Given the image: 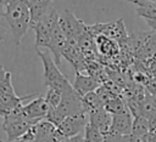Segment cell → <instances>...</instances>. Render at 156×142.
Returning <instances> with one entry per match:
<instances>
[{"instance_id":"cell-26","label":"cell","mask_w":156,"mask_h":142,"mask_svg":"<svg viewBox=\"0 0 156 142\" xmlns=\"http://www.w3.org/2000/svg\"><path fill=\"white\" fill-rule=\"evenodd\" d=\"M152 100H154V102H155V104H156V96H152Z\"/></svg>"},{"instance_id":"cell-1","label":"cell","mask_w":156,"mask_h":142,"mask_svg":"<svg viewBox=\"0 0 156 142\" xmlns=\"http://www.w3.org/2000/svg\"><path fill=\"white\" fill-rule=\"evenodd\" d=\"M1 16L5 18L15 42L18 45L28 29L32 28V17L28 4L24 0H11L4 8Z\"/></svg>"},{"instance_id":"cell-6","label":"cell","mask_w":156,"mask_h":142,"mask_svg":"<svg viewBox=\"0 0 156 142\" xmlns=\"http://www.w3.org/2000/svg\"><path fill=\"white\" fill-rule=\"evenodd\" d=\"M58 23L63 32L66 33L68 38V42L78 44L79 38L84 34V32L88 29V25L84 24L80 19H78L71 11L65 10L62 15H60Z\"/></svg>"},{"instance_id":"cell-21","label":"cell","mask_w":156,"mask_h":142,"mask_svg":"<svg viewBox=\"0 0 156 142\" xmlns=\"http://www.w3.org/2000/svg\"><path fill=\"white\" fill-rule=\"evenodd\" d=\"M121 142H143V141L135 137L133 134H129V135H123L121 137Z\"/></svg>"},{"instance_id":"cell-20","label":"cell","mask_w":156,"mask_h":142,"mask_svg":"<svg viewBox=\"0 0 156 142\" xmlns=\"http://www.w3.org/2000/svg\"><path fill=\"white\" fill-rule=\"evenodd\" d=\"M145 86H146V91H147L151 96H156V79L149 80Z\"/></svg>"},{"instance_id":"cell-8","label":"cell","mask_w":156,"mask_h":142,"mask_svg":"<svg viewBox=\"0 0 156 142\" xmlns=\"http://www.w3.org/2000/svg\"><path fill=\"white\" fill-rule=\"evenodd\" d=\"M88 28L91 32V34H104L116 41H122L127 39V30L122 18L110 23H98Z\"/></svg>"},{"instance_id":"cell-13","label":"cell","mask_w":156,"mask_h":142,"mask_svg":"<svg viewBox=\"0 0 156 142\" xmlns=\"http://www.w3.org/2000/svg\"><path fill=\"white\" fill-rule=\"evenodd\" d=\"M150 131V120L144 115H136L133 119V129L132 134L141 140L143 142H146L147 135Z\"/></svg>"},{"instance_id":"cell-22","label":"cell","mask_w":156,"mask_h":142,"mask_svg":"<svg viewBox=\"0 0 156 142\" xmlns=\"http://www.w3.org/2000/svg\"><path fill=\"white\" fill-rule=\"evenodd\" d=\"M63 142H85V138L82 134H79V135H76L72 137H67Z\"/></svg>"},{"instance_id":"cell-7","label":"cell","mask_w":156,"mask_h":142,"mask_svg":"<svg viewBox=\"0 0 156 142\" xmlns=\"http://www.w3.org/2000/svg\"><path fill=\"white\" fill-rule=\"evenodd\" d=\"M88 123H89V113L82 112V113L65 118V120L57 126V129L66 137H72L82 134L85 130V126L88 125Z\"/></svg>"},{"instance_id":"cell-4","label":"cell","mask_w":156,"mask_h":142,"mask_svg":"<svg viewBox=\"0 0 156 142\" xmlns=\"http://www.w3.org/2000/svg\"><path fill=\"white\" fill-rule=\"evenodd\" d=\"M1 118H2L1 127L6 132L9 141L21 138L30 129L32 125L40 121V120H34L26 117L22 112V108L9 112V113H4L1 114Z\"/></svg>"},{"instance_id":"cell-18","label":"cell","mask_w":156,"mask_h":142,"mask_svg":"<svg viewBox=\"0 0 156 142\" xmlns=\"http://www.w3.org/2000/svg\"><path fill=\"white\" fill-rule=\"evenodd\" d=\"M45 98H46L50 108H57L62 100V91L54 89V87H49L48 92L45 95Z\"/></svg>"},{"instance_id":"cell-12","label":"cell","mask_w":156,"mask_h":142,"mask_svg":"<svg viewBox=\"0 0 156 142\" xmlns=\"http://www.w3.org/2000/svg\"><path fill=\"white\" fill-rule=\"evenodd\" d=\"M73 86L82 96H84L88 92L95 91L100 86V83L90 74H83L82 72H77Z\"/></svg>"},{"instance_id":"cell-9","label":"cell","mask_w":156,"mask_h":142,"mask_svg":"<svg viewBox=\"0 0 156 142\" xmlns=\"http://www.w3.org/2000/svg\"><path fill=\"white\" fill-rule=\"evenodd\" d=\"M49 109H50V106H49L46 98L43 96H39V97L32 100L29 103H27L22 107L23 114L34 120L46 119Z\"/></svg>"},{"instance_id":"cell-2","label":"cell","mask_w":156,"mask_h":142,"mask_svg":"<svg viewBox=\"0 0 156 142\" xmlns=\"http://www.w3.org/2000/svg\"><path fill=\"white\" fill-rule=\"evenodd\" d=\"M35 95L18 96L15 92V89L11 83V72L1 68V79H0V114L9 113L12 110L21 109L24 104L23 102L34 97Z\"/></svg>"},{"instance_id":"cell-3","label":"cell","mask_w":156,"mask_h":142,"mask_svg":"<svg viewBox=\"0 0 156 142\" xmlns=\"http://www.w3.org/2000/svg\"><path fill=\"white\" fill-rule=\"evenodd\" d=\"M37 53L43 62L44 81L48 87H54L62 92L73 87V85H71V83L68 81L67 76L65 74H62V72L58 69V64L56 63L55 58L51 57V55L49 52H44V51L37 49Z\"/></svg>"},{"instance_id":"cell-5","label":"cell","mask_w":156,"mask_h":142,"mask_svg":"<svg viewBox=\"0 0 156 142\" xmlns=\"http://www.w3.org/2000/svg\"><path fill=\"white\" fill-rule=\"evenodd\" d=\"M58 19H60V15L52 7L40 21H38L32 27V29L35 33V47L37 49L45 47L49 50L51 41H52L54 30L56 25L58 24Z\"/></svg>"},{"instance_id":"cell-24","label":"cell","mask_w":156,"mask_h":142,"mask_svg":"<svg viewBox=\"0 0 156 142\" xmlns=\"http://www.w3.org/2000/svg\"><path fill=\"white\" fill-rule=\"evenodd\" d=\"M10 1H11V0H0V2H1V8H4Z\"/></svg>"},{"instance_id":"cell-17","label":"cell","mask_w":156,"mask_h":142,"mask_svg":"<svg viewBox=\"0 0 156 142\" xmlns=\"http://www.w3.org/2000/svg\"><path fill=\"white\" fill-rule=\"evenodd\" d=\"M84 138H85V142H104L105 134H102L91 123H88L84 130Z\"/></svg>"},{"instance_id":"cell-16","label":"cell","mask_w":156,"mask_h":142,"mask_svg":"<svg viewBox=\"0 0 156 142\" xmlns=\"http://www.w3.org/2000/svg\"><path fill=\"white\" fill-rule=\"evenodd\" d=\"M83 102H84L85 109L88 112H90L93 109H96V108H100V107H104V102L100 98V96L98 95L96 90L95 91H91V92H88L87 95H84L83 96Z\"/></svg>"},{"instance_id":"cell-15","label":"cell","mask_w":156,"mask_h":142,"mask_svg":"<svg viewBox=\"0 0 156 142\" xmlns=\"http://www.w3.org/2000/svg\"><path fill=\"white\" fill-rule=\"evenodd\" d=\"M104 107L111 114H116V113H122V112L129 110V108L127 106V102L119 95H117V93L113 97H111L108 101H106Z\"/></svg>"},{"instance_id":"cell-10","label":"cell","mask_w":156,"mask_h":142,"mask_svg":"<svg viewBox=\"0 0 156 142\" xmlns=\"http://www.w3.org/2000/svg\"><path fill=\"white\" fill-rule=\"evenodd\" d=\"M133 119L134 117L130 113V110L112 114V123H111V129L108 132H113L121 136L132 134Z\"/></svg>"},{"instance_id":"cell-25","label":"cell","mask_w":156,"mask_h":142,"mask_svg":"<svg viewBox=\"0 0 156 142\" xmlns=\"http://www.w3.org/2000/svg\"><path fill=\"white\" fill-rule=\"evenodd\" d=\"M149 1H150V2H152V4L156 6V0H149Z\"/></svg>"},{"instance_id":"cell-19","label":"cell","mask_w":156,"mask_h":142,"mask_svg":"<svg viewBox=\"0 0 156 142\" xmlns=\"http://www.w3.org/2000/svg\"><path fill=\"white\" fill-rule=\"evenodd\" d=\"M126 1L132 4V5H134L135 7H156L149 0H126Z\"/></svg>"},{"instance_id":"cell-14","label":"cell","mask_w":156,"mask_h":142,"mask_svg":"<svg viewBox=\"0 0 156 142\" xmlns=\"http://www.w3.org/2000/svg\"><path fill=\"white\" fill-rule=\"evenodd\" d=\"M51 8H52V1L50 0H40L30 5L29 10H30V17H32V27L38 21H40Z\"/></svg>"},{"instance_id":"cell-11","label":"cell","mask_w":156,"mask_h":142,"mask_svg":"<svg viewBox=\"0 0 156 142\" xmlns=\"http://www.w3.org/2000/svg\"><path fill=\"white\" fill-rule=\"evenodd\" d=\"M89 123L95 125L102 134H107L111 129L112 114L105 109V107H100L89 112Z\"/></svg>"},{"instance_id":"cell-23","label":"cell","mask_w":156,"mask_h":142,"mask_svg":"<svg viewBox=\"0 0 156 142\" xmlns=\"http://www.w3.org/2000/svg\"><path fill=\"white\" fill-rule=\"evenodd\" d=\"M1 142H38L37 140H24V138H18V140H13V141H9V140H6V141H1Z\"/></svg>"}]
</instances>
